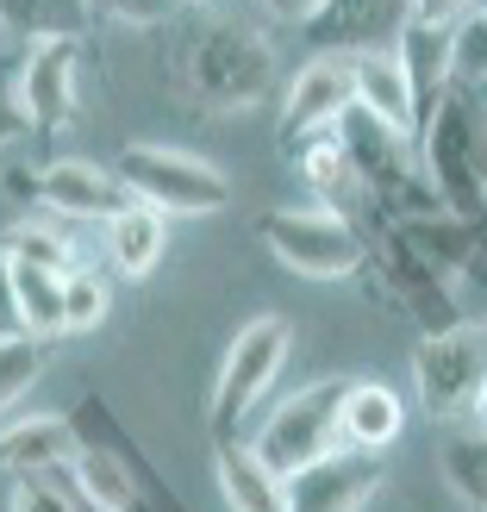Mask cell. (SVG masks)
I'll return each instance as SVG.
<instances>
[{"mask_svg":"<svg viewBox=\"0 0 487 512\" xmlns=\"http://www.w3.org/2000/svg\"><path fill=\"white\" fill-rule=\"evenodd\" d=\"M419 163L425 188L456 219H487V94L444 88L419 113Z\"/></svg>","mask_w":487,"mask_h":512,"instance_id":"obj_1","label":"cell"},{"mask_svg":"<svg viewBox=\"0 0 487 512\" xmlns=\"http://www.w3.org/2000/svg\"><path fill=\"white\" fill-rule=\"evenodd\" d=\"M182 88L207 113H244L275 88V44L244 19H200L182 38Z\"/></svg>","mask_w":487,"mask_h":512,"instance_id":"obj_2","label":"cell"},{"mask_svg":"<svg viewBox=\"0 0 487 512\" xmlns=\"http://www.w3.org/2000/svg\"><path fill=\"white\" fill-rule=\"evenodd\" d=\"M113 175L125 182L132 207H150L163 219H207L232 207V182L207 157H188L175 144H125Z\"/></svg>","mask_w":487,"mask_h":512,"instance_id":"obj_3","label":"cell"},{"mask_svg":"<svg viewBox=\"0 0 487 512\" xmlns=\"http://www.w3.org/2000/svg\"><path fill=\"white\" fill-rule=\"evenodd\" d=\"M481 381H487V313H463L456 325L425 331L413 344V394L425 406V419L463 425Z\"/></svg>","mask_w":487,"mask_h":512,"instance_id":"obj_4","label":"cell"},{"mask_svg":"<svg viewBox=\"0 0 487 512\" xmlns=\"http://www.w3.org/2000/svg\"><path fill=\"white\" fill-rule=\"evenodd\" d=\"M294 350V325L281 313H256L232 344H225V363L213 375V394H207V425L213 438H238L244 419L256 413V400L275 388L281 363Z\"/></svg>","mask_w":487,"mask_h":512,"instance_id":"obj_5","label":"cell"},{"mask_svg":"<svg viewBox=\"0 0 487 512\" xmlns=\"http://www.w3.org/2000/svg\"><path fill=\"white\" fill-rule=\"evenodd\" d=\"M344 381L350 375H325V381H313V388H300V394L281 400L275 413L244 438L256 450V463L288 481L306 463H319V456L338 450V400H344Z\"/></svg>","mask_w":487,"mask_h":512,"instance_id":"obj_6","label":"cell"},{"mask_svg":"<svg viewBox=\"0 0 487 512\" xmlns=\"http://www.w3.org/2000/svg\"><path fill=\"white\" fill-rule=\"evenodd\" d=\"M263 244L269 256L288 275H306V281H350L363 269V232L356 219L344 213H325V207H275L263 213Z\"/></svg>","mask_w":487,"mask_h":512,"instance_id":"obj_7","label":"cell"},{"mask_svg":"<svg viewBox=\"0 0 487 512\" xmlns=\"http://www.w3.org/2000/svg\"><path fill=\"white\" fill-rule=\"evenodd\" d=\"M13 88H19V113L32 132H63L75 107H82V38L32 44Z\"/></svg>","mask_w":487,"mask_h":512,"instance_id":"obj_8","label":"cell"},{"mask_svg":"<svg viewBox=\"0 0 487 512\" xmlns=\"http://www.w3.org/2000/svg\"><path fill=\"white\" fill-rule=\"evenodd\" d=\"M32 200L50 219H69V225H107L132 207V194H125L119 175L107 163H82V157L44 163L38 182H32Z\"/></svg>","mask_w":487,"mask_h":512,"instance_id":"obj_9","label":"cell"},{"mask_svg":"<svg viewBox=\"0 0 487 512\" xmlns=\"http://www.w3.org/2000/svg\"><path fill=\"white\" fill-rule=\"evenodd\" d=\"M375 494H381V456H356V450H331L281 481L288 512H363Z\"/></svg>","mask_w":487,"mask_h":512,"instance_id":"obj_10","label":"cell"},{"mask_svg":"<svg viewBox=\"0 0 487 512\" xmlns=\"http://www.w3.org/2000/svg\"><path fill=\"white\" fill-rule=\"evenodd\" d=\"M406 19H413L406 0H325L306 19V38L319 44L313 57H363V50H394Z\"/></svg>","mask_w":487,"mask_h":512,"instance_id":"obj_11","label":"cell"},{"mask_svg":"<svg viewBox=\"0 0 487 512\" xmlns=\"http://www.w3.org/2000/svg\"><path fill=\"white\" fill-rule=\"evenodd\" d=\"M350 57H306L294 75H288V94H281V150L313 138V132H331L350 107Z\"/></svg>","mask_w":487,"mask_h":512,"instance_id":"obj_12","label":"cell"},{"mask_svg":"<svg viewBox=\"0 0 487 512\" xmlns=\"http://www.w3.org/2000/svg\"><path fill=\"white\" fill-rule=\"evenodd\" d=\"M63 481L88 512H144L138 469H132V456H125V444H113V438L75 450L63 463Z\"/></svg>","mask_w":487,"mask_h":512,"instance_id":"obj_13","label":"cell"},{"mask_svg":"<svg viewBox=\"0 0 487 512\" xmlns=\"http://www.w3.org/2000/svg\"><path fill=\"white\" fill-rule=\"evenodd\" d=\"M406 431V400L388 388V381H344V400H338V450H356V456H381L394 438Z\"/></svg>","mask_w":487,"mask_h":512,"instance_id":"obj_14","label":"cell"},{"mask_svg":"<svg viewBox=\"0 0 487 512\" xmlns=\"http://www.w3.org/2000/svg\"><path fill=\"white\" fill-rule=\"evenodd\" d=\"M350 94H356L350 107H363L369 119H381L406 144L419 138V100H413V88H406L394 50H363V57H350Z\"/></svg>","mask_w":487,"mask_h":512,"instance_id":"obj_15","label":"cell"},{"mask_svg":"<svg viewBox=\"0 0 487 512\" xmlns=\"http://www.w3.org/2000/svg\"><path fill=\"white\" fill-rule=\"evenodd\" d=\"M288 163L306 182V207H325V213H344V219L363 213V188H356V175L344 163L338 132H313V138L288 144Z\"/></svg>","mask_w":487,"mask_h":512,"instance_id":"obj_16","label":"cell"},{"mask_svg":"<svg viewBox=\"0 0 487 512\" xmlns=\"http://www.w3.org/2000/svg\"><path fill=\"white\" fill-rule=\"evenodd\" d=\"M75 450H82V431L63 413H38L0 431V469L7 475H57Z\"/></svg>","mask_w":487,"mask_h":512,"instance_id":"obj_17","label":"cell"},{"mask_svg":"<svg viewBox=\"0 0 487 512\" xmlns=\"http://www.w3.org/2000/svg\"><path fill=\"white\" fill-rule=\"evenodd\" d=\"M450 50H456V25H413L406 19V32L394 38V63L406 75V88H413L419 113L450 88Z\"/></svg>","mask_w":487,"mask_h":512,"instance_id":"obj_18","label":"cell"},{"mask_svg":"<svg viewBox=\"0 0 487 512\" xmlns=\"http://www.w3.org/2000/svg\"><path fill=\"white\" fill-rule=\"evenodd\" d=\"M213 475L232 512H288L281 506V475L256 463V450L244 438H213Z\"/></svg>","mask_w":487,"mask_h":512,"instance_id":"obj_19","label":"cell"},{"mask_svg":"<svg viewBox=\"0 0 487 512\" xmlns=\"http://www.w3.org/2000/svg\"><path fill=\"white\" fill-rule=\"evenodd\" d=\"M163 250H169V219L163 213L125 207L119 219H107V263H113V275H125V281L157 275Z\"/></svg>","mask_w":487,"mask_h":512,"instance_id":"obj_20","label":"cell"},{"mask_svg":"<svg viewBox=\"0 0 487 512\" xmlns=\"http://www.w3.org/2000/svg\"><path fill=\"white\" fill-rule=\"evenodd\" d=\"M0 256L25 269H50V275H69L75 269V232L57 219H19L7 238H0Z\"/></svg>","mask_w":487,"mask_h":512,"instance_id":"obj_21","label":"cell"},{"mask_svg":"<svg viewBox=\"0 0 487 512\" xmlns=\"http://www.w3.org/2000/svg\"><path fill=\"white\" fill-rule=\"evenodd\" d=\"M0 25H13L32 44H50V38H82L94 19L88 0H0Z\"/></svg>","mask_w":487,"mask_h":512,"instance_id":"obj_22","label":"cell"},{"mask_svg":"<svg viewBox=\"0 0 487 512\" xmlns=\"http://www.w3.org/2000/svg\"><path fill=\"white\" fill-rule=\"evenodd\" d=\"M13 269V288H19V319H25V338H63V275L50 269H25V263H7Z\"/></svg>","mask_w":487,"mask_h":512,"instance_id":"obj_23","label":"cell"},{"mask_svg":"<svg viewBox=\"0 0 487 512\" xmlns=\"http://www.w3.org/2000/svg\"><path fill=\"white\" fill-rule=\"evenodd\" d=\"M438 463H444V481H450V494L487 512V438L481 431H450V438L438 444Z\"/></svg>","mask_w":487,"mask_h":512,"instance_id":"obj_24","label":"cell"},{"mask_svg":"<svg viewBox=\"0 0 487 512\" xmlns=\"http://www.w3.org/2000/svg\"><path fill=\"white\" fill-rule=\"evenodd\" d=\"M107 313H113L107 275L88 269V263H75L63 275V331H94V325H107Z\"/></svg>","mask_w":487,"mask_h":512,"instance_id":"obj_25","label":"cell"},{"mask_svg":"<svg viewBox=\"0 0 487 512\" xmlns=\"http://www.w3.org/2000/svg\"><path fill=\"white\" fill-rule=\"evenodd\" d=\"M44 356H50V344H38V338H0V419L13 413V406L38 388V375H44Z\"/></svg>","mask_w":487,"mask_h":512,"instance_id":"obj_26","label":"cell"},{"mask_svg":"<svg viewBox=\"0 0 487 512\" xmlns=\"http://www.w3.org/2000/svg\"><path fill=\"white\" fill-rule=\"evenodd\" d=\"M450 82L469 88V94H487V19L469 13L456 25V50H450Z\"/></svg>","mask_w":487,"mask_h":512,"instance_id":"obj_27","label":"cell"},{"mask_svg":"<svg viewBox=\"0 0 487 512\" xmlns=\"http://www.w3.org/2000/svg\"><path fill=\"white\" fill-rule=\"evenodd\" d=\"M7 512H82V500L69 494L63 469H57V475H13Z\"/></svg>","mask_w":487,"mask_h":512,"instance_id":"obj_28","label":"cell"},{"mask_svg":"<svg viewBox=\"0 0 487 512\" xmlns=\"http://www.w3.org/2000/svg\"><path fill=\"white\" fill-rule=\"evenodd\" d=\"M182 13V0H88L94 25H125V32H150V25H169Z\"/></svg>","mask_w":487,"mask_h":512,"instance_id":"obj_29","label":"cell"},{"mask_svg":"<svg viewBox=\"0 0 487 512\" xmlns=\"http://www.w3.org/2000/svg\"><path fill=\"white\" fill-rule=\"evenodd\" d=\"M413 25H463L469 19V0H406Z\"/></svg>","mask_w":487,"mask_h":512,"instance_id":"obj_30","label":"cell"},{"mask_svg":"<svg viewBox=\"0 0 487 512\" xmlns=\"http://www.w3.org/2000/svg\"><path fill=\"white\" fill-rule=\"evenodd\" d=\"M25 319H19V288H13V269L7 256H0V338H19Z\"/></svg>","mask_w":487,"mask_h":512,"instance_id":"obj_31","label":"cell"},{"mask_svg":"<svg viewBox=\"0 0 487 512\" xmlns=\"http://www.w3.org/2000/svg\"><path fill=\"white\" fill-rule=\"evenodd\" d=\"M325 7V0H256V13H269V19H288V25H306Z\"/></svg>","mask_w":487,"mask_h":512,"instance_id":"obj_32","label":"cell"},{"mask_svg":"<svg viewBox=\"0 0 487 512\" xmlns=\"http://www.w3.org/2000/svg\"><path fill=\"white\" fill-rule=\"evenodd\" d=\"M19 125H25V113H19V88H7V75H0V144H7Z\"/></svg>","mask_w":487,"mask_h":512,"instance_id":"obj_33","label":"cell"},{"mask_svg":"<svg viewBox=\"0 0 487 512\" xmlns=\"http://www.w3.org/2000/svg\"><path fill=\"white\" fill-rule=\"evenodd\" d=\"M469 419H475V431L487 438V381H481V394H475V406H469Z\"/></svg>","mask_w":487,"mask_h":512,"instance_id":"obj_34","label":"cell"},{"mask_svg":"<svg viewBox=\"0 0 487 512\" xmlns=\"http://www.w3.org/2000/svg\"><path fill=\"white\" fill-rule=\"evenodd\" d=\"M469 13H481V19H487V0H469Z\"/></svg>","mask_w":487,"mask_h":512,"instance_id":"obj_35","label":"cell"},{"mask_svg":"<svg viewBox=\"0 0 487 512\" xmlns=\"http://www.w3.org/2000/svg\"><path fill=\"white\" fill-rule=\"evenodd\" d=\"M182 7H188V0H182ZM200 7H207V0H200Z\"/></svg>","mask_w":487,"mask_h":512,"instance_id":"obj_36","label":"cell"}]
</instances>
